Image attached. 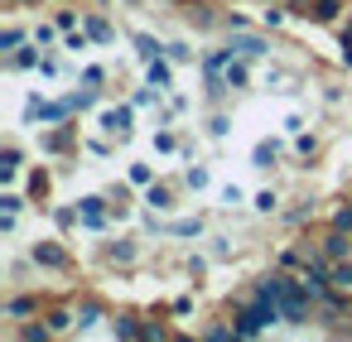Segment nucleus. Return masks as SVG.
Instances as JSON below:
<instances>
[{"label": "nucleus", "mask_w": 352, "mask_h": 342, "mask_svg": "<svg viewBox=\"0 0 352 342\" xmlns=\"http://www.w3.org/2000/svg\"><path fill=\"white\" fill-rule=\"evenodd\" d=\"M318 332H333V337L352 332V294L347 289H328L318 299Z\"/></svg>", "instance_id": "f257e3e1"}, {"label": "nucleus", "mask_w": 352, "mask_h": 342, "mask_svg": "<svg viewBox=\"0 0 352 342\" xmlns=\"http://www.w3.org/2000/svg\"><path fill=\"white\" fill-rule=\"evenodd\" d=\"M58 121H73L68 97H25V126L30 130H44V126H58Z\"/></svg>", "instance_id": "f03ea898"}, {"label": "nucleus", "mask_w": 352, "mask_h": 342, "mask_svg": "<svg viewBox=\"0 0 352 342\" xmlns=\"http://www.w3.org/2000/svg\"><path fill=\"white\" fill-rule=\"evenodd\" d=\"M135 111H140V106H135L131 97H126V102H107V106L97 111V130H107V135H116V140L126 145V140L135 135Z\"/></svg>", "instance_id": "7ed1b4c3"}, {"label": "nucleus", "mask_w": 352, "mask_h": 342, "mask_svg": "<svg viewBox=\"0 0 352 342\" xmlns=\"http://www.w3.org/2000/svg\"><path fill=\"white\" fill-rule=\"evenodd\" d=\"M44 313V304H39V294H25L20 284L0 299V318H6V328H20V323H30V318H39Z\"/></svg>", "instance_id": "20e7f679"}, {"label": "nucleus", "mask_w": 352, "mask_h": 342, "mask_svg": "<svg viewBox=\"0 0 352 342\" xmlns=\"http://www.w3.org/2000/svg\"><path fill=\"white\" fill-rule=\"evenodd\" d=\"M232 54H241V58H251V63H265L270 54H275V44H270V34H261V30H232L227 39H222Z\"/></svg>", "instance_id": "39448f33"}, {"label": "nucleus", "mask_w": 352, "mask_h": 342, "mask_svg": "<svg viewBox=\"0 0 352 342\" xmlns=\"http://www.w3.org/2000/svg\"><path fill=\"white\" fill-rule=\"evenodd\" d=\"M30 265H34V270L68 275V270H73V255H68V246H63V241H34V246H30Z\"/></svg>", "instance_id": "423d86ee"}, {"label": "nucleus", "mask_w": 352, "mask_h": 342, "mask_svg": "<svg viewBox=\"0 0 352 342\" xmlns=\"http://www.w3.org/2000/svg\"><path fill=\"white\" fill-rule=\"evenodd\" d=\"M78 212H82V227L87 231H111V222H116V212H111V198H102V193H87V198H78Z\"/></svg>", "instance_id": "0eeeda50"}, {"label": "nucleus", "mask_w": 352, "mask_h": 342, "mask_svg": "<svg viewBox=\"0 0 352 342\" xmlns=\"http://www.w3.org/2000/svg\"><path fill=\"white\" fill-rule=\"evenodd\" d=\"M39 150H44V155H68V150H78V121L44 126V130H39Z\"/></svg>", "instance_id": "6e6552de"}, {"label": "nucleus", "mask_w": 352, "mask_h": 342, "mask_svg": "<svg viewBox=\"0 0 352 342\" xmlns=\"http://www.w3.org/2000/svg\"><path fill=\"white\" fill-rule=\"evenodd\" d=\"M102 260L116 265V270H135V265H140V241H131V236L102 241Z\"/></svg>", "instance_id": "1a4fd4ad"}, {"label": "nucleus", "mask_w": 352, "mask_h": 342, "mask_svg": "<svg viewBox=\"0 0 352 342\" xmlns=\"http://www.w3.org/2000/svg\"><path fill=\"white\" fill-rule=\"evenodd\" d=\"M179 188H184V183L155 179L150 188H140V203H145V207H155V212H174V207H179Z\"/></svg>", "instance_id": "9d476101"}, {"label": "nucleus", "mask_w": 352, "mask_h": 342, "mask_svg": "<svg viewBox=\"0 0 352 342\" xmlns=\"http://www.w3.org/2000/svg\"><path fill=\"white\" fill-rule=\"evenodd\" d=\"M261 87H265V92H280V97H294V92H304V78L289 73V68H280V63H270L265 78H261Z\"/></svg>", "instance_id": "9b49d317"}, {"label": "nucleus", "mask_w": 352, "mask_h": 342, "mask_svg": "<svg viewBox=\"0 0 352 342\" xmlns=\"http://www.w3.org/2000/svg\"><path fill=\"white\" fill-rule=\"evenodd\" d=\"M73 313H78V332H92L102 318H111V308H107L97 294H82V299H73Z\"/></svg>", "instance_id": "f8f14e48"}, {"label": "nucleus", "mask_w": 352, "mask_h": 342, "mask_svg": "<svg viewBox=\"0 0 352 342\" xmlns=\"http://www.w3.org/2000/svg\"><path fill=\"white\" fill-rule=\"evenodd\" d=\"M63 97H68L73 116H87V111H102L107 106V87H87V82H78V92H63Z\"/></svg>", "instance_id": "ddd939ff"}, {"label": "nucleus", "mask_w": 352, "mask_h": 342, "mask_svg": "<svg viewBox=\"0 0 352 342\" xmlns=\"http://www.w3.org/2000/svg\"><path fill=\"white\" fill-rule=\"evenodd\" d=\"M82 30L92 34V44H116V20L107 10H82Z\"/></svg>", "instance_id": "4468645a"}, {"label": "nucleus", "mask_w": 352, "mask_h": 342, "mask_svg": "<svg viewBox=\"0 0 352 342\" xmlns=\"http://www.w3.org/2000/svg\"><path fill=\"white\" fill-rule=\"evenodd\" d=\"M39 58H44V49L34 39H25L15 54H6V73H39Z\"/></svg>", "instance_id": "2eb2a0df"}, {"label": "nucleus", "mask_w": 352, "mask_h": 342, "mask_svg": "<svg viewBox=\"0 0 352 342\" xmlns=\"http://www.w3.org/2000/svg\"><path fill=\"white\" fill-rule=\"evenodd\" d=\"M140 328H145V313H135V308H116V313H111V323H107V332H111V337H121V342L140 337Z\"/></svg>", "instance_id": "dca6fc26"}, {"label": "nucleus", "mask_w": 352, "mask_h": 342, "mask_svg": "<svg viewBox=\"0 0 352 342\" xmlns=\"http://www.w3.org/2000/svg\"><path fill=\"white\" fill-rule=\"evenodd\" d=\"M342 15H347V0H309V10H304L309 25H338Z\"/></svg>", "instance_id": "f3484780"}, {"label": "nucleus", "mask_w": 352, "mask_h": 342, "mask_svg": "<svg viewBox=\"0 0 352 342\" xmlns=\"http://www.w3.org/2000/svg\"><path fill=\"white\" fill-rule=\"evenodd\" d=\"M318 251H323L328 260H342V255H352V231H342V227H323V236H318Z\"/></svg>", "instance_id": "a211bd4d"}, {"label": "nucleus", "mask_w": 352, "mask_h": 342, "mask_svg": "<svg viewBox=\"0 0 352 342\" xmlns=\"http://www.w3.org/2000/svg\"><path fill=\"white\" fill-rule=\"evenodd\" d=\"M20 169H25V150L15 145V140H6V145H0V183H15L20 179Z\"/></svg>", "instance_id": "6ab92c4d"}, {"label": "nucleus", "mask_w": 352, "mask_h": 342, "mask_svg": "<svg viewBox=\"0 0 352 342\" xmlns=\"http://www.w3.org/2000/svg\"><path fill=\"white\" fill-rule=\"evenodd\" d=\"M174 68H179V63L164 54V58L145 63V82H150V87H160V92H174Z\"/></svg>", "instance_id": "aec40b11"}, {"label": "nucleus", "mask_w": 352, "mask_h": 342, "mask_svg": "<svg viewBox=\"0 0 352 342\" xmlns=\"http://www.w3.org/2000/svg\"><path fill=\"white\" fill-rule=\"evenodd\" d=\"M222 82L232 87V97H236V92H251V58H241V54H236V58L222 68Z\"/></svg>", "instance_id": "412c9836"}, {"label": "nucleus", "mask_w": 352, "mask_h": 342, "mask_svg": "<svg viewBox=\"0 0 352 342\" xmlns=\"http://www.w3.org/2000/svg\"><path fill=\"white\" fill-rule=\"evenodd\" d=\"M49 188H54V174L39 164V169H30V179H25V193H30V203L34 207H49Z\"/></svg>", "instance_id": "4be33fe9"}, {"label": "nucleus", "mask_w": 352, "mask_h": 342, "mask_svg": "<svg viewBox=\"0 0 352 342\" xmlns=\"http://www.w3.org/2000/svg\"><path fill=\"white\" fill-rule=\"evenodd\" d=\"M44 212H49V222L58 227V236H68L73 227H82V212H78V203H49Z\"/></svg>", "instance_id": "5701e85b"}, {"label": "nucleus", "mask_w": 352, "mask_h": 342, "mask_svg": "<svg viewBox=\"0 0 352 342\" xmlns=\"http://www.w3.org/2000/svg\"><path fill=\"white\" fill-rule=\"evenodd\" d=\"M236 54L227 49V44H217V49H203V58H198V68H203V78H222V68L232 63Z\"/></svg>", "instance_id": "b1692460"}, {"label": "nucleus", "mask_w": 352, "mask_h": 342, "mask_svg": "<svg viewBox=\"0 0 352 342\" xmlns=\"http://www.w3.org/2000/svg\"><path fill=\"white\" fill-rule=\"evenodd\" d=\"M309 251H314V241H294V246H280L275 265H280V270H304V265H309Z\"/></svg>", "instance_id": "393cba45"}, {"label": "nucleus", "mask_w": 352, "mask_h": 342, "mask_svg": "<svg viewBox=\"0 0 352 342\" xmlns=\"http://www.w3.org/2000/svg\"><path fill=\"white\" fill-rule=\"evenodd\" d=\"M30 39H34L39 49H63V30H58L54 20H34V25H30Z\"/></svg>", "instance_id": "a878e982"}, {"label": "nucleus", "mask_w": 352, "mask_h": 342, "mask_svg": "<svg viewBox=\"0 0 352 342\" xmlns=\"http://www.w3.org/2000/svg\"><path fill=\"white\" fill-rule=\"evenodd\" d=\"M131 44H135V58H140V63H155V58H164V54H169V44H164L160 34H135Z\"/></svg>", "instance_id": "bb28decb"}, {"label": "nucleus", "mask_w": 352, "mask_h": 342, "mask_svg": "<svg viewBox=\"0 0 352 342\" xmlns=\"http://www.w3.org/2000/svg\"><path fill=\"white\" fill-rule=\"evenodd\" d=\"M179 183H184L188 193H203V188L212 183V169H208V164H198V159H188V164H184V174H179Z\"/></svg>", "instance_id": "cd10ccee"}, {"label": "nucleus", "mask_w": 352, "mask_h": 342, "mask_svg": "<svg viewBox=\"0 0 352 342\" xmlns=\"http://www.w3.org/2000/svg\"><path fill=\"white\" fill-rule=\"evenodd\" d=\"M251 169H280V140H261L251 150Z\"/></svg>", "instance_id": "c85d7f7f"}, {"label": "nucleus", "mask_w": 352, "mask_h": 342, "mask_svg": "<svg viewBox=\"0 0 352 342\" xmlns=\"http://www.w3.org/2000/svg\"><path fill=\"white\" fill-rule=\"evenodd\" d=\"M203 231H208L203 217H179V222H169V236H174V241H198Z\"/></svg>", "instance_id": "c756f323"}, {"label": "nucleus", "mask_w": 352, "mask_h": 342, "mask_svg": "<svg viewBox=\"0 0 352 342\" xmlns=\"http://www.w3.org/2000/svg\"><path fill=\"white\" fill-rule=\"evenodd\" d=\"M116 145H121V140H116V135H107V130H102V135H87V140H82V150H87L92 159H111V155H116Z\"/></svg>", "instance_id": "7c9ffc66"}, {"label": "nucleus", "mask_w": 352, "mask_h": 342, "mask_svg": "<svg viewBox=\"0 0 352 342\" xmlns=\"http://www.w3.org/2000/svg\"><path fill=\"white\" fill-rule=\"evenodd\" d=\"M289 15H294V10L285 5V0H270V5H261V30H280Z\"/></svg>", "instance_id": "2f4dec72"}, {"label": "nucleus", "mask_w": 352, "mask_h": 342, "mask_svg": "<svg viewBox=\"0 0 352 342\" xmlns=\"http://www.w3.org/2000/svg\"><path fill=\"white\" fill-rule=\"evenodd\" d=\"M328 284L352 294V255H342V260H333V265H328Z\"/></svg>", "instance_id": "473e14b6"}, {"label": "nucleus", "mask_w": 352, "mask_h": 342, "mask_svg": "<svg viewBox=\"0 0 352 342\" xmlns=\"http://www.w3.org/2000/svg\"><path fill=\"white\" fill-rule=\"evenodd\" d=\"M25 39H30V25H6V30H0V58H6V54H15Z\"/></svg>", "instance_id": "72a5a7b5"}, {"label": "nucleus", "mask_w": 352, "mask_h": 342, "mask_svg": "<svg viewBox=\"0 0 352 342\" xmlns=\"http://www.w3.org/2000/svg\"><path fill=\"white\" fill-rule=\"evenodd\" d=\"M251 207H256V217H275L280 212V188H261L251 198Z\"/></svg>", "instance_id": "f704fd0d"}, {"label": "nucleus", "mask_w": 352, "mask_h": 342, "mask_svg": "<svg viewBox=\"0 0 352 342\" xmlns=\"http://www.w3.org/2000/svg\"><path fill=\"white\" fill-rule=\"evenodd\" d=\"M10 337H20V342H49L54 328L49 323H20V328H10Z\"/></svg>", "instance_id": "c9c22d12"}, {"label": "nucleus", "mask_w": 352, "mask_h": 342, "mask_svg": "<svg viewBox=\"0 0 352 342\" xmlns=\"http://www.w3.org/2000/svg\"><path fill=\"white\" fill-rule=\"evenodd\" d=\"M318 150H323V140H318L314 130H299V135H294V155H299V159H318Z\"/></svg>", "instance_id": "e433bc0d"}, {"label": "nucleus", "mask_w": 352, "mask_h": 342, "mask_svg": "<svg viewBox=\"0 0 352 342\" xmlns=\"http://www.w3.org/2000/svg\"><path fill=\"white\" fill-rule=\"evenodd\" d=\"M87 49H97L87 30H68V34H63V54H87Z\"/></svg>", "instance_id": "4c0bfd02"}, {"label": "nucleus", "mask_w": 352, "mask_h": 342, "mask_svg": "<svg viewBox=\"0 0 352 342\" xmlns=\"http://www.w3.org/2000/svg\"><path fill=\"white\" fill-rule=\"evenodd\" d=\"M304 222H314V198H299V203L285 212V227H304Z\"/></svg>", "instance_id": "58836bf2"}, {"label": "nucleus", "mask_w": 352, "mask_h": 342, "mask_svg": "<svg viewBox=\"0 0 352 342\" xmlns=\"http://www.w3.org/2000/svg\"><path fill=\"white\" fill-rule=\"evenodd\" d=\"M208 255H212V260H232V255H236V241L217 231V236H208Z\"/></svg>", "instance_id": "ea45409f"}, {"label": "nucleus", "mask_w": 352, "mask_h": 342, "mask_svg": "<svg viewBox=\"0 0 352 342\" xmlns=\"http://www.w3.org/2000/svg\"><path fill=\"white\" fill-rule=\"evenodd\" d=\"M198 337H208V342H232V337H236V328H232V318H227V323H203V328H198Z\"/></svg>", "instance_id": "a19ab883"}, {"label": "nucleus", "mask_w": 352, "mask_h": 342, "mask_svg": "<svg viewBox=\"0 0 352 342\" xmlns=\"http://www.w3.org/2000/svg\"><path fill=\"white\" fill-rule=\"evenodd\" d=\"M54 25L68 34V30H82V10H73V5H58L54 10Z\"/></svg>", "instance_id": "79ce46f5"}, {"label": "nucleus", "mask_w": 352, "mask_h": 342, "mask_svg": "<svg viewBox=\"0 0 352 342\" xmlns=\"http://www.w3.org/2000/svg\"><path fill=\"white\" fill-rule=\"evenodd\" d=\"M169 58H174V63L184 68V63H193V58H203V54H198V49H193L188 39H169Z\"/></svg>", "instance_id": "37998d69"}, {"label": "nucleus", "mask_w": 352, "mask_h": 342, "mask_svg": "<svg viewBox=\"0 0 352 342\" xmlns=\"http://www.w3.org/2000/svg\"><path fill=\"white\" fill-rule=\"evenodd\" d=\"M155 150H160V155H179V150H184L179 135H174V126H160V130H155Z\"/></svg>", "instance_id": "c03bdc74"}, {"label": "nucleus", "mask_w": 352, "mask_h": 342, "mask_svg": "<svg viewBox=\"0 0 352 342\" xmlns=\"http://www.w3.org/2000/svg\"><path fill=\"white\" fill-rule=\"evenodd\" d=\"M25 207H30V193H15V188L0 193V212H15V217H20Z\"/></svg>", "instance_id": "a18cd8bd"}, {"label": "nucleus", "mask_w": 352, "mask_h": 342, "mask_svg": "<svg viewBox=\"0 0 352 342\" xmlns=\"http://www.w3.org/2000/svg\"><path fill=\"white\" fill-rule=\"evenodd\" d=\"M126 179H131L135 188H150L160 174H155V164H131V169H126Z\"/></svg>", "instance_id": "49530a36"}, {"label": "nucleus", "mask_w": 352, "mask_h": 342, "mask_svg": "<svg viewBox=\"0 0 352 342\" xmlns=\"http://www.w3.org/2000/svg\"><path fill=\"white\" fill-rule=\"evenodd\" d=\"M164 337H174V332H169V323H160V318H145V328H140V342H164Z\"/></svg>", "instance_id": "de8ad7c7"}, {"label": "nucleus", "mask_w": 352, "mask_h": 342, "mask_svg": "<svg viewBox=\"0 0 352 342\" xmlns=\"http://www.w3.org/2000/svg\"><path fill=\"white\" fill-rule=\"evenodd\" d=\"M63 73V58H58V49H44V58H39V78H58Z\"/></svg>", "instance_id": "09e8293b"}, {"label": "nucleus", "mask_w": 352, "mask_h": 342, "mask_svg": "<svg viewBox=\"0 0 352 342\" xmlns=\"http://www.w3.org/2000/svg\"><path fill=\"white\" fill-rule=\"evenodd\" d=\"M107 78H111V73H107L102 63H87V68L78 73V82H87V87H107Z\"/></svg>", "instance_id": "8fccbe9b"}, {"label": "nucleus", "mask_w": 352, "mask_h": 342, "mask_svg": "<svg viewBox=\"0 0 352 342\" xmlns=\"http://www.w3.org/2000/svg\"><path fill=\"white\" fill-rule=\"evenodd\" d=\"M227 130H232V121H227V111H222V106H217V111H212V116H208V140H222V135H227Z\"/></svg>", "instance_id": "3c124183"}, {"label": "nucleus", "mask_w": 352, "mask_h": 342, "mask_svg": "<svg viewBox=\"0 0 352 342\" xmlns=\"http://www.w3.org/2000/svg\"><path fill=\"white\" fill-rule=\"evenodd\" d=\"M217 203H222V207H227V212H232V207H241V203H246V193H241V188H236V183H227V188H222V193H217Z\"/></svg>", "instance_id": "603ef678"}, {"label": "nucleus", "mask_w": 352, "mask_h": 342, "mask_svg": "<svg viewBox=\"0 0 352 342\" xmlns=\"http://www.w3.org/2000/svg\"><path fill=\"white\" fill-rule=\"evenodd\" d=\"M169 313H174V318H184V313H193V299H188V294H179V299L169 304Z\"/></svg>", "instance_id": "864d4df0"}, {"label": "nucleus", "mask_w": 352, "mask_h": 342, "mask_svg": "<svg viewBox=\"0 0 352 342\" xmlns=\"http://www.w3.org/2000/svg\"><path fill=\"white\" fill-rule=\"evenodd\" d=\"M338 49H342V54H338V68L352 73V44H338Z\"/></svg>", "instance_id": "5fc2aeb1"}, {"label": "nucleus", "mask_w": 352, "mask_h": 342, "mask_svg": "<svg viewBox=\"0 0 352 342\" xmlns=\"http://www.w3.org/2000/svg\"><path fill=\"white\" fill-rule=\"evenodd\" d=\"M208 270V255H188V275H203Z\"/></svg>", "instance_id": "6e6d98bb"}, {"label": "nucleus", "mask_w": 352, "mask_h": 342, "mask_svg": "<svg viewBox=\"0 0 352 342\" xmlns=\"http://www.w3.org/2000/svg\"><path fill=\"white\" fill-rule=\"evenodd\" d=\"M338 44H352V10H347V20H342V30H338Z\"/></svg>", "instance_id": "4d7b16f0"}, {"label": "nucleus", "mask_w": 352, "mask_h": 342, "mask_svg": "<svg viewBox=\"0 0 352 342\" xmlns=\"http://www.w3.org/2000/svg\"><path fill=\"white\" fill-rule=\"evenodd\" d=\"M6 5H30V0H6Z\"/></svg>", "instance_id": "13d9d810"}, {"label": "nucleus", "mask_w": 352, "mask_h": 342, "mask_svg": "<svg viewBox=\"0 0 352 342\" xmlns=\"http://www.w3.org/2000/svg\"><path fill=\"white\" fill-rule=\"evenodd\" d=\"M261 5H270V0H261Z\"/></svg>", "instance_id": "bf43d9fd"}]
</instances>
